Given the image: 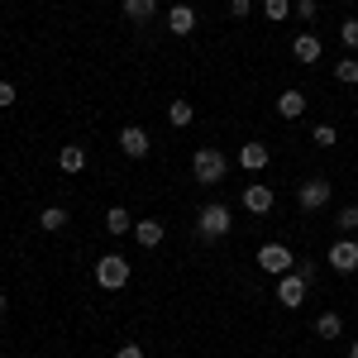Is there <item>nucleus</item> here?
I'll return each instance as SVG.
<instances>
[{
	"instance_id": "obj_1",
	"label": "nucleus",
	"mask_w": 358,
	"mask_h": 358,
	"mask_svg": "<svg viewBox=\"0 0 358 358\" xmlns=\"http://www.w3.org/2000/svg\"><path fill=\"white\" fill-rule=\"evenodd\" d=\"M96 287H101V292L129 287V258H124V253H101V258H96Z\"/></svg>"
},
{
	"instance_id": "obj_2",
	"label": "nucleus",
	"mask_w": 358,
	"mask_h": 358,
	"mask_svg": "<svg viewBox=\"0 0 358 358\" xmlns=\"http://www.w3.org/2000/svg\"><path fill=\"white\" fill-rule=\"evenodd\" d=\"M192 172H196V182L220 187L224 172H229V158H224L220 148H196V153H192Z\"/></svg>"
},
{
	"instance_id": "obj_3",
	"label": "nucleus",
	"mask_w": 358,
	"mask_h": 358,
	"mask_svg": "<svg viewBox=\"0 0 358 358\" xmlns=\"http://www.w3.org/2000/svg\"><path fill=\"white\" fill-rule=\"evenodd\" d=\"M229 229H234V220H229V206H220V201L201 206V215H196V234H201V239H224Z\"/></svg>"
},
{
	"instance_id": "obj_4",
	"label": "nucleus",
	"mask_w": 358,
	"mask_h": 358,
	"mask_svg": "<svg viewBox=\"0 0 358 358\" xmlns=\"http://www.w3.org/2000/svg\"><path fill=\"white\" fill-rule=\"evenodd\" d=\"M292 263H296V253L287 244H263L258 248V268H263V273L282 277V273H292Z\"/></svg>"
},
{
	"instance_id": "obj_5",
	"label": "nucleus",
	"mask_w": 358,
	"mask_h": 358,
	"mask_svg": "<svg viewBox=\"0 0 358 358\" xmlns=\"http://www.w3.org/2000/svg\"><path fill=\"white\" fill-rule=\"evenodd\" d=\"M296 206H301V210L330 206V182H325V177H306L301 187H296Z\"/></svg>"
},
{
	"instance_id": "obj_6",
	"label": "nucleus",
	"mask_w": 358,
	"mask_h": 358,
	"mask_svg": "<svg viewBox=\"0 0 358 358\" xmlns=\"http://www.w3.org/2000/svg\"><path fill=\"white\" fill-rule=\"evenodd\" d=\"M330 268L334 273H358V239H349V234H344V239H334L330 244Z\"/></svg>"
},
{
	"instance_id": "obj_7",
	"label": "nucleus",
	"mask_w": 358,
	"mask_h": 358,
	"mask_svg": "<svg viewBox=\"0 0 358 358\" xmlns=\"http://www.w3.org/2000/svg\"><path fill=\"white\" fill-rule=\"evenodd\" d=\"M306 287H310L306 277H296V273H282V277H277V301L287 306V310H296V306L306 301Z\"/></svg>"
},
{
	"instance_id": "obj_8",
	"label": "nucleus",
	"mask_w": 358,
	"mask_h": 358,
	"mask_svg": "<svg viewBox=\"0 0 358 358\" xmlns=\"http://www.w3.org/2000/svg\"><path fill=\"white\" fill-rule=\"evenodd\" d=\"M120 148H124V158H148V129H138V124H124L120 129Z\"/></svg>"
},
{
	"instance_id": "obj_9",
	"label": "nucleus",
	"mask_w": 358,
	"mask_h": 358,
	"mask_svg": "<svg viewBox=\"0 0 358 358\" xmlns=\"http://www.w3.org/2000/svg\"><path fill=\"white\" fill-rule=\"evenodd\" d=\"M244 210H253V215H268V210H273V187L248 182V187H244Z\"/></svg>"
},
{
	"instance_id": "obj_10",
	"label": "nucleus",
	"mask_w": 358,
	"mask_h": 358,
	"mask_svg": "<svg viewBox=\"0 0 358 358\" xmlns=\"http://www.w3.org/2000/svg\"><path fill=\"white\" fill-rule=\"evenodd\" d=\"M167 29H172L177 38H187V34L196 29V10L192 5H172V10H167Z\"/></svg>"
},
{
	"instance_id": "obj_11",
	"label": "nucleus",
	"mask_w": 358,
	"mask_h": 358,
	"mask_svg": "<svg viewBox=\"0 0 358 358\" xmlns=\"http://www.w3.org/2000/svg\"><path fill=\"white\" fill-rule=\"evenodd\" d=\"M268 158H273L268 143H244V148H239V167H244V172H263Z\"/></svg>"
},
{
	"instance_id": "obj_12",
	"label": "nucleus",
	"mask_w": 358,
	"mask_h": 358,
	"mask_svg": "<svg viewBox=\"0 0 358 358\" xmlns=\"http://www.w3.org/2000/svg\"><path fill=\"white\" fill-rule=\"evenodd\" d=\"M120 5H124V20L129 24H148L158 15V0H120Z\"/></svg>"
},
{
	"instance_id": "obj_13",
	"label": "nucleus",
	"mask_w": 358,
	"mask_h": 358,
	"mask_svg": "<svg viewBox=\"0 0 358 358\" xmlns=\"http://www.w3.org/2000/svg\"><path fill=\"white\" fill-rule=\"evenodd\" d=\"M163 234H167L163 220H134V239L143 248H158V244H163Z\"/></svg>"
},
{
	"instance_id": "obj_14",
	"label": "nucleus",
	"mask_w": 358,
	"mask_h": 358,
	"mask_svg": "<svg viewBox=\"0 0 358 358\" xmlns=\"http://www.w3.org/2000/svg\"><path fill=\"white\" fill-rule=\"evenodd\" d=\"M277 115H282V120H301L306 115V96L301 91H282V96H277Z\"/></svg>"
},
{
	"instance_id": "obj_15",
	"label": "nucleus",
	"mask_w": 358,
	"mask_h": 358,
	"mask_svg": "<svg viewBox=\"0 0 358 358\" xmlns=\"http://www.w3.org/2000/svg\"><path fill=\"white\" fill-rule=\"evenodd\" d=\"M57 167H62V172H82L86 167V148L82 143H62V148H57Z\"/></svg>"
},
{
	"instance_id": "obj_16",
	"label": "nucleus",
	"mask_w": 358,
	"mask_h": 358,
	"mask_svg": "<svg viewBox=\"0 0 358 358\" xmlns=\"http://www.w3.org/2000/svg\"><path fill=\"white\" fill-rule=\"evenodd\" d=\"M292 57H296V62H320V38H315V34H301V38L292 43Z\"/></svg>"
},
{
	"instance_id": "obj_17",
	"label": "nucleus",
	"mask_w": 358,
	"mask_h": 358,
	"mask_svg": "<svg viewBox=\"0 0 358 358\" xmlns=\"http://www.w3.org/2000/svg\"><path fill=\"white\" fill-rule=\"evenodd\" d=\"M129 210H124V206H110V210H106V229H110V234H129Z\"/></svg>"
},
{
	"instance_id": "obj_18",
	"label": "nucleus",
	"mask_w": 358,
	"mask_h": 358,
	"mask_svg": "<svg viewBox=\"0 0 358 358\" xmlns=\"http://www.w3.org/2000/svg\"><path fill=\"white\" fill-rule=\"evenodd\" d=\"M315 334H320V339H339V334H344V320H339L334 310H325V315L315 320Z\"/></svg>"
},
{
	"instance_id": "obj_19",
	"label": "nucleus",
	"mask_w": 358,
	"mask_h": 358,
	"mask_svg": "<svg viewBox=\"0 0 358 358\" xmlns=\"http://www.w3.org/2000/svg\"><path fill=\"white\" fill-rule=\"evenodd\" d=\"M167 120H172L177 129H187V124H192V120H196V110H192V106H187V101H172V106H167Z\"/></svg>"
},
{
	"instance_id": "obj_20",
	"label": "nucleus",
	"mask_w": 358,
	"mask_h": 358,
	"mask_svg": "<svg viewBox=\"0 0 358 358\" xmlns=\"http://www.w3.org/2000/svg\"><path fill=\"white\" fill-rule=\"evenodd\" d=\"M334 77L344 86H358V57H339V62H334Z\"/></svg>"
},
{
	"instance_id": "obj_21",
	"label": "nucleus",
	"mask_w": 358,
	"mask_h": 358,
	"mask_svg": "<svg viewBox=\"0 0 358 358\" xmlns=\"http://www.w3.org/2000/svg\"><path fill=\"white\" fill-rule=\"evenodd\" d=\"M38 224H43V229H48V234H57V229H62V224H67V210H62V206H48V210H43V215H38Z\"/></svg>"
},
{
	"instance_id": "obj_22",
	"label": "nucleus",
	"mask_w": 358,
	"mask_h": 358,
	"mask_svg": "<svg viewBox=\"0 0 358 358\" xmlns=\"http://www.w3.org/2000/svg\"><path fill=\"white\" fill-rule=\"evenodd\" d=\"M292 10H296V5H292V0H263V15H268V20H273V24H282V20H287V15H292Z\"/></svg>"
},
{
	"instance_id": "obj_23",
	"label": "nucleus",
	"mask_w": 358,
	"mask_h": 358,
	"mask_svg": "<svg viewBox=\"0 0 358 358\" xmlns=\"http://www.w3.org/2000/svg\"><path fill=\"white\" fill-rule=\"evenodd\" d=\"M334 224H339V229H344V234L354 239V234H358V206H344V210L334 215Z\"/></svg>"
},
{
	"instance_id": "obj_24",
	"label": "nucleus",
	"mask_w": 358,
	"mask_h": 358,
	"mask_svg": "<svg viewBox=\"0 0 358 358\" xmlns=\"http://www.w3.org/2000/svg\"><path fill=\"white\" fill-rule=\"evenodd\" d=\"M315 143H320V148H334V143H339V129H334V124H315Z\"/></svg>"
},
{
	"instance_id": "obj_25",
	"label": "nucleus",
	"mask_w": 358,
	"mask_h": 358,
	"mask_svg": "<svg viewBox=\"0 0 358 358\" xmlns=\"http://www.w3.org/2000/svg\"><path fill=\"white\" fill-rule=\"evenodd\" d=\"M339 43H344V48H358V20H344V24H339Z\"/></svg>"
},
{
	"instance_id": "obj_26",
	"label": "nucleus",
	"mask_w": 358,
	"mask_h": 358,
	"mask_svg": "<svg viewBox=\"0 0 358 358\" xmlns=\"http://www.w3.org/2000/svg\"><path fill=\"white\" fill-rule=\"evenodd\" d=\"M296 15H301V20H315V15H320V0H296Z\"/></svg>"
},
{
	"instance_id": "obj_27",
	"label": "nucleus",
	"mask_w": 358,
	"mask_h": 358,
	"mask_svg": "<svg viewBox=\"0 0 358 358\" xmlns=\"http://www.w3.org/2000/svg\"><path fill=\"white\" fill-rule=\"evenodd\" d=\"M229 15H234V20H248V15H253V0H229Z\"/></svg>"
},
{
	"instance_id": "obj_28",
	"label": "nucleus",
	"mask_w": 358,
	"mask_h": 358,
	"mask_svg": "<svg viewBox=\"0 0 358 358\" xmlns=\"http://www.w3.org/2000/svg\"><path fill=\"white\" fill-rule=\"evenodd\" d=\"M115 358H143V349H138V344H120V349H115Z\"/></svg>"
},
{
	"instance_id": "obj_29",
	"label": "nucleus",
	"mask_w": 358,
	"mask_h": 358,
	"mask_svg": "<svg viewBox=\"0 0 358 358\" xmlns=\"http://www.w3.org/2000/svg\"><path fill=\"white\" fill-rule=\"evenodd\" d=\"M0 106H15V82H0Z\"/></svg>"
},
{
	"instance_id": "obj_30",
	"label": "nucleus",
	"mask_w": 358,
	"mask_h": 358,
	"mask_svg": "<svg viewBox=\"0 0 358 358\" xmlns=\"http://www.w3.org/2000/svg\"><path fill=\"white\" fill-rule=\"evenodd\" d=\"M0 315H5V292H0Z\"/></svg>"
},
{
	"instance_id": "obj_31",
	"label": "nucleus",
	"mask_w": 358,
	"mask_h": 358,
	"mask_svg": "<svg viewBox=\"0 0 358 358\" xmlns=\"http://www.w3.org/2000/svg\"><path fill=\"white\" fill-rule=\"evenodd\" d=\"M349 358H358V344H354V349H349Z\"/></svg>"
},
{
	"instance_id": "obj_32",
	"label": "nucleus",
	"mask_w": 358,
	"mask_h": 358,
	"mask_svg": "<svg viewBox=\"0 0 358 358\" xmlns=\"http://www.w3.org/2000/svg\"><path fill=\"white\" fill-rule=\"evenodd\" d=\"M0 43H5V34H0Z\"/></svg>"
}]
</instances>
